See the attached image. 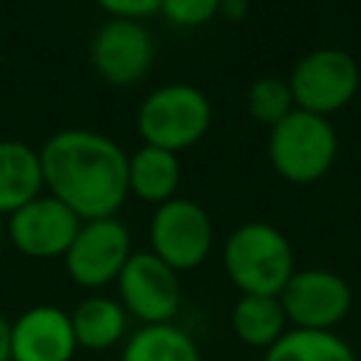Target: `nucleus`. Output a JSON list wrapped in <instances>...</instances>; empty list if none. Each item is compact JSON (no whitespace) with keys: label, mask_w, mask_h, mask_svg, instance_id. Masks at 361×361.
I'll return each instance as SVG.
<instances>
[{"label":"nucleus","mask_w":361,"mask_h":361,"mask_svg":"<svg viewBox=\"0 0 361 361\" xmlns=\"http://www.w3.org/2000/svg\"><path fill=\"white\" fill-rule=\"evenodd\" d=\"M248 8V0H223L220 3V14H226L228 20H240Z\"/></svg>","instance_id":"obj_23"},{"label":"nucleus","mask_w":361,"mask_h":361,"mask_svg":"<svg viewBox=\"0 0 361 361\" xmlns=\"http://www.w3.org/2000/svg\"><path fill=\"white\" fill-rule=\"evenodd\" d=\"M212 124V104L195 85H164L152 90L138 107V133L149 147L186 149L197 144Z\"/></svg>","instance_id":"obj_4"},{"label":"nucleus","mask_w":361,"mask_h":361,"mask_svg":"<svg viewBox=\"0 0 361 361\" xmlns=\"http://www.w3.org/2000/svg\"><path fill=\"white\" fill-rule=\"evenodd\" d=\"M42 164L23 141H0V214H14L34 197H39Z\"/></svg>","instance_id":"obj_13"},{"label":"nucleus","mask_w":361,"mask_h":361,"mask_svg":"<svg viewBox=\"0 0 361 361\" xmlns=\"http://www.w3.org/2000/svg\"><path fill=\"white\" fill-rule=\"evenodd\" d=\"M288 324L299 330H336L353 310L350 282L327 268L293 271L279 293Z\"/></svg>","instance_id":"obj_8"},{"label":"nucleus","mask_w":361,"mask_h":361,"mask_svg":"<svg viewBox=\"0 0 361 361\" xmlns=\"http://www.w3.org/2000/svg\"><path fill=\"white\" fill-rule=\"evenodd\" d=\"M155 59V42L138 20H110L90 39V65L110 85L138 82Z\"/></svg>","instance_id":"obj_11"},{"label":"nucleus","mask_w":361,"mask_h":361,"mask_svg":"<svg viewBox=\"0 0 361 361\" xmlns=\"http://www.w3.org/2000/svg\"><path fill=\"white\" fill-rule=\"evenodd\" d=\"M262 361H358V355L336 330L288 327V333L265 350Z\"/></svg>","instance_id":"obj_18"},{"label":"nucleus","mask_w":361,"mask_h":361,"mask_svg":"<svg viewBox=\"0 0 361 361\" xmlns=\"http://www.w3.org/2000/svg\"><path fill=\"white\" fill-rule=\"evenodd\" d=\"M130 254V231L121 220H82L71 248L65 251V268L76 285L99 290L118 279Z\"/></svg>","instance_id":"obj_9"},{"label":"nucleus","mask_w":361,"mask_h":361,"mask_svg":"<svg viewBox=\"0 0 361 361\" xmlns=\"http://www.w3.org/2000/svg\"><path fill=\"white\" fill-rule=\"evenodd\" d=\"M116 20H141L161 11V0H96Z\"/></svg>","instance_id":"obj_21"},{"label":"nucleus","mask_w":361,"mask_h":361,"mask_svg":"<svg viewBox=\"0 0 361 361\" xmlns=\"http://www.w3.org/2000/svg\"><path fill=\"white\" fill-rule=\"evenodd\" d=\"M338 155V135L327 116L307 110L288 113L268 135V158L276 175L290 183H316L322 180Z\"/></svg>","instance_id":"obj_3"},{"label":"nucleus","mask_w":361,"mask_h":361,"mask_svg":"<svg viewBox=\"0 0 361 361\" xmlns=\"http://www.w3.org/2000/svg\"><path fill=\"white\" fill-rule=\"evenodd\" d=\"M127 310L121 302L110 296H87L71 310V324L76 344L93 353H104L116 347L127 333Z\"/></svg>","instance_id":"obj_14"},{"label":"nucleus","mask_w":361,"mask_h":361,"mask_svg":"<svg viewBox=\"0 0 361 361\" xmlns=\"http://www.w3.org/2000/svg\"><path fill=\"white\" fill-rule=\"evenodd\" d=\"M231 330L245 347H274L288 333V316L282 310L279 296L240 293V299L231 307Z\"/></svg>","instance_id":"obj_15"},{"label":"nucleus","mask_w":361,"mask_h":361,"mask_svg":"<svg viewBox=\"0 0 361 361\" xmlns=\"http://www.w3.org/2000/svg\"><path fill=\"white\" fill-rule=\"evenodd\" d=\"M82 220L54 195H39L14 214H8L6 234L11 245L31 259L65 257Z\"/></svg>","instance_id":"obj_10"},{"label":"nucleus","mask_w":361,"mask_h":361,"mask_svg":"<svg viewBox=\"0 0 361 361\" xmlns=\"http://www.w3.org/2000/svg\"><path fill=\"white\" fill-rule=\"evenodd\" d=\"M223 0H161V14L172 25L183 28H197L206 25L214 14H220Z\"/></svg>","instance_id":"obj_20"},{"label":"nucleus","mask_w":361,"mask_h":361,"mask_svg":"<svg viewBox=\"0 0 361 361\" xmlns=\"http://www.w3.org/2000/svg\"><path fill=\"white\" fill-rule=\"evenodd\" d=\"M248 110L257 121L274 127L279 124L288 113L296 110L293 104V93L288 87V82L276 79V76H262L248 87Z\"/></svg>","instance_id":"obj_19"},{"label":"nucleus","mask_w":361,"mask_h":361,"mask_svg":"<svg viewBox=\"0 0 361 361\" xmlns=\"http://www.w3.org/2000/svg\"><path fill=\"white\" fill-rule=\"evenodd\" d=\"M214 243V228L206 209L186 197H172L161 203L149 220V248L169 268L192 271L197 268Z\"/></svg>","instance_id":"obj_6"},{"label":"nucleus","mask_w":361,"mask_h":361,"mask_svg":"<svg viewBox=\"0 0 361 361\" xmlns=\"http://www.w3.org/2000/svg\"><path fill=\"white\" fill-rule=\"evenodd\" d=\"M76 350L71 313L56 305H34L11 322V361H71Z\"/></svg>","instance_id":"obj_12"},{"label":"nucleus","mask_w":361,"mask_h":361,"mask_svg":"<svg viewBox=\"0 0 361 361\" xmlns=\"http://www.w3.org/2000/svg\"><path fill=\"white\" fill-rule=\"evenodd\" d=\"M121 361H203L195 338L178 324H141L124 344Z\"/></svg>","instance_id":"obj_17"},{"label":"nucleus","mask_w":361,"mask_h":361,"mask_svg":"<svg viewBox=\"0 0 361 361\" xmlns=\"http://www.w3.org/2000/svg\"><path fill=\"white\" fill-rule=\"evenodd\" d=\"M358 85V62L341 48H316L305 54L288 79L293 104L316 116H330L347 107L355 99Z\"/></svg>","instance_id":"obj_5"},{"label":"nucleus","mask_w":361,"mask_h":361,"mask_svg":"<svg viewBox=\"0 0 361 361\" xmlns=\"http://www.w3.org/2000/svg\"><path fill=\"white\" fill-rule=\"evenodd\" d=\"M3 237H6V223H3V214H0V243H3Z\"/></svg>","instance_id":"obj_24"},{"label":"nucleus","mask_w":361,"mask_h":361,"mask_svg":"<svg viewBox=\"0 0 361 361\" xmlns=\"http://www.w3.org/2000/svg\"><path fill=\"white\" fill-rule=\"evenodd\" d=\"M180 180V161L169 149L144 144L135 155H127V186L135 197L147 203L172 200Z\"/></svg>","instance_id":"obj_16"},{"label":"nucleus","mask_w":361,"mask_h":361,"mask_svg":"<svg viewBox=\"0 0 361 361\" xmlns=\"http://www.w3.org/2000/svg\"><path fill=\"white\" fill-rule=\"evenodd\" d=\"M118 302L141 324H169L180 310V274L152 251L130 254L118 279Z\"/></svg>","instance_id":"obj_7"},{"label":"nucleus","mask_w":361,"mask_h":361,"mask_svg":"<svg viewBox=\"0 0 361 361\" xmlns=\"http://www.w3.org/2000/svg\"><path fill=\"white\" fill-rule=\"evenodd\" d=\"M223 268L240 293L279 296L296 271V257L276 226L243 223L226 240Z\"/></svg>","instance_id":"obj_2"},{"label":"nucleus","mask_w":361,"mask_h":361,"mask_svg":"<svg viewBox=\"0 0 361 361\" xmlns=\"http://www.w3.org/2000/svg\"><path fill=\"white\" fill-rule=\"evenodd\" d=\"M39 164L51 195L79 220L113 217L130 195L127 155L102 133L59 130L42 144Z\"/></svg>","instance_id":"obj_1"},{"label":"nucleus","mask_w":361,"mask_h":361,"mask_svg":"<svg viewBox=\"0 0 361 361\" xmlns=\"http://www.w3.org/2000/svg\"><path fill=\"white\" fill-rule=\"evenodd\" d=\"M0 361H11V322L0 313Z\"/></svg>","instance_id":"obj_22"}]
</instances>
